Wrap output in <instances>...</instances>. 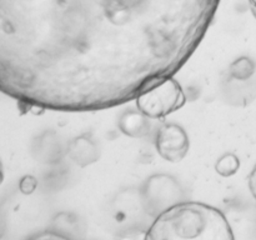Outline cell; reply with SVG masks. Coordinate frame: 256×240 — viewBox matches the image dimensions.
Wrapping results in <instances>:
<instances>
[{
    "instance_id": "obj_1",
    "label": "cell",
    "mask_w": 256,
    "mask_h": 240,
    "mask_svg": "<svg viewBox=\"0 0 256 240\" xmlns=\"http://www.w3.org/2000/svg\"><path fill=\"white\" fill-rule=\"evenodd\" d=\"M220 0H0V92L54 112L135 100L174 76Z\"/></svg>"
},
{
    "instance_id": "obj_2",
    "label": "cell",
    "mask_w": 256,
    "mask_h": 240,
    "mask_svg": "<svg viewBox=\"0 0 256 240\" xmlns=\"http://www.w3.org/2000/svg\"><path fill=\"white\" fill-rule=\"evenodd\" d=\"M145 240H235L226 216L216 208L182 202L155 218Z\"/></svg>"
},
{
    "instance_id": "obj_3",
    "label": "cell",
    "mask_w": 256,
    "mask_h": 240,
    "mask_svg": "<svg viewBox=\"0 0 256 240\" xmlns=\"http://www.w3.org/2000/svg\"><path fill=\"white\" fill-rule=\"evenodd\" d=\"M135 100L138 110L149 119H164L184 106L186 95L179 82L172 76L145 90Z\"/></svg>"
},
{
    "instance_id": "obj_4",
    "label": "cell",
    "mask_w": 256,
    "mask_h": 240,
    "mask_svg": "<svg viewBox=\"0 0 256 240\" xmlns=\"http://www.w3.org/2000/svg\"><path fill=\"white\" fill-rule=\"evenodd\" d=\"M142 198L146 212L154 218L185 202L182 185L168 174H154L148 178L142 185Z\"/></svg>"
},
{
    "instance_id": "obj_5",
    "label": "cell",
    "mask_w": 256,
    "mask_h": 240,
    "mask_svg": "<svg viewBox=\"0 0 256 240\" xmlns=\"http://www.w3.org/2000/svg\"><path fill=\"white\" fill-rule=\"evenodd\" d=\"M155 148L160 156L169 162L184 160L190 149L189 135L178 124H166L160 128L155 139Z\"/></svg>"
},
{
    "instance_id": "obj_6",
    "label": "cell",
    "mask_w": 256,
    "mask_h": 240,
    "mask_svg": "<svg viewBox=\"0 0 256 240\" xmlns=\"http://www.w3.org/2000/svg\"><path fill=\"white\" fill-rule=\"evenodd\" d=\"M66 154L75 165L80 168H86L99 160L100 150L92 138L88 135H79L69 142Z\"/></svg>"
},
{
    "instance_id": "obj_7",
    "label": "cell",
    "mask_w": 256,
    "mask_h": 240,
    "mask_svg": "<svg viewBox=\"0 0 256 240\" xmlns=\"http://www.w3.org/2000/svg\"><path fill=\"white\" fill-rule=\"evenodd\" d=\"M118 126L120 132L126 136L139 139L149 134L152 122L149 118L142 114L140 110H126L120 115Z\"/></svg>"
},
{
    "instance_id": "obj_8",
    "label": "cell",
    "mask_w": 256,
    "mask_h": 240,
    "mask_svg": "<svg viewBox=\"0 0 256 240\" xmlns=\"http://www.w3.org/2000/svg\"><path fill=\"white\" fill-rule=\"evenodd\" d=\"M36 158L44 164H56L62 158V148L58 135L52 132H45L38 139L35 148Z\"/></svg>"
},
{
    "instance_id": "obj_9",
    "label": "cell",
    "mask_w": 256,
    "mask_h": 240,
    "mask_svg": "<svg viewBox=\"0 0 256 240\" xmlns=\"http://www.w3.org/2000/svg\"><path fill=\"white\" fill-rule=\"evenodd\" d=\"M256 64L249 56H240L235 59L229 66V74L232 79L245 82L254 75Z\"/></svg>"
},
{
    "instance_id": "obj_10",
    "label": "cell",
    "mask_w": 256,
    "mask_h": 240,
    "mask_svg": "<svg viewBox=\"0 0 256 240\" xmlns=\"http://www.w3.org/2000/svg\"><path fill=\"white\" fill-rule=\"evenodd\" d=\"M240 169V160L232 152H226L218 159L215 164V172L222 178H230Z\"/></svg>"
},
{
    "instance_id": "obj_11",
    "label": "cell",
    "mask_w": 256,
    "mask_h": 240,
    "mask_svg": "<svg viewBox=\"0 0 256 240\" xmlns=\"http://www.w3.org/2000/svg\"><path fill=\"white\" fill-rule=\"evenodd\" d=\"M28 240H74V239L64 236V235L59 234V232H52V230H50V232L48 230V232H40V234L34 235V236H32L30 239H28Z\"/></svg>"
},
{
    "instance_id": "obj_12",
    "label": "cell",
    "mask_w": 256,
    "mask_h": 240,
    "mask_svg": "<svg viewBox=\"0 0 256 240\" xmlns=\"http://www.w3.org/2000/svg\"><path fill=\"white\" fill-rule=\"evenodd\" d=\"M38 186V182L34 176H25L20 182V189L24 194H32Z\"/></svg>"
},
{
    "instance_id": "obj_13",
    "label": "cell",
    "mask_w": 256,
    "mask_h": 240,
    "mask_svg": "<svg viewBox=\"0 0 256 240\" xmlns=\"http://www.w3.org/2000/svg\"><path fill=\"white\" fill-rule=\"evenodd\" d=\"M145 236H146V232L145 230L134 229L128 230L126 232L120 235L119 240H145Z\"/></svg>"
},
{
    "instance_id": "obj_14",
    "label": "cell",
    "mask_w": 256,
    "mask_h": 240,
    "mask_svg": "<svg viewBox=\"0 0 256 240\" xmlns=\"http://www.w3.org/2000/svg\"><path fill=\"white\" fill-rule=\"evenodd\" d=\"M249 189L254 199L256 200V164L249 175Z\"/></svg>"
},
{
    "instance_id": "obj_15",
    "label": "cell",
    "mask_w": 256,
    "mask_h": 240,
    "mask_svg": "<svg viewBox=\"0 0 256 240\" xmlns=\"http://www.w3.org/2000/svg\"><path fill=\"white\" fill-rule=\"evenodd\" d=\"M249 5H250V10H252V15L256 18V0H249Z\"/></svg>"
}]
</instances>
